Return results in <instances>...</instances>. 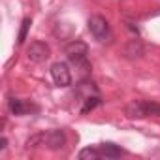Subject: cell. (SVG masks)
<instances>
[{"label": "cell", "instance_id": "6da1fadb", "mask_svg": "<svg viewBox=\"0 0 160 160\" xmlns=\"http://www.w3.org/2000/svg\"><path fill=\"white\" fill-rule=\"evenodd\" d=\"M87 53H89V47L85 42L81 40H73L70 43H66L64 47V55L68 57V60L75 66H85V68H91L89 62H87Z\"/></svg>", "mask_w": 160, "mask_h": 160}, {"label": "cell", "instance_id": "7a4b0ae2", "mask_svg": "<svg viewBox=\"0 0 160 160\" xmlns=\"http://www.w3.org/2000/svg\"><path fill=\"white\" fill-rule=\"evenodd\" d=\"M87 25H89L91 34L98 42H106V40L111 38V28H109V23L106 21V17H102V15H91L89 21H87Z\"/></svg>", "mask_w": 160, "mask_h": 160}, {"label": "cell", "instance_id": "3957f363", "mask_svg": "<svg viewBox=\"0 0 160 160\" xmlns=\"http://www.w3.org/2000/svg\"><path fill=\"white\" fill-rule=\"evenodd\" d=\"M49 55H51V49H49V45L43 43V42H32V43L28 45V49H27V58H28L30 62H36V64L47 60Z\"/></svg>", "mask_w": 160, "mask_h": 160}, {"label": "cell", "instance_id": "277c9868", "mask_svg": "<svg viewBox=\"0 0 160 160\" xmlns=\"http://www.w3.org/2000/svg\"><path fill=\"white\" fill-rule=\"evenodd\" d=\"M51 77H53L55 85H58V87H68V85L72 83L70 68H68V64H64V62H55V64L51 66Z\"/></svg>", "mask_w": 160, "mask_h": 160}, {"label": "cell", "instance_id": "5b68a950", "mask_svg": "<svg viewBox=\"0 0 160 160\" xmlns=\"http://www.w3.org/2000/svg\"><path fill=\"white\" fill-rule=\"evenodd\" d=\"M64 143H66V134H64L62 130H51V132L45 134V141H43V145H45L47 149H51V151H58V149L64 147Z\"/></svg>", "mask_w": 160, "mask_h": 160}, {"label": "cell", "instance_id": "8992f818", "mask_svg": "<svg viewBox=\"0 0 160 160\" xmlns=\"http://www.w3.org/2000/svg\"><path fill=\"white\" fill-rule=\"evenodd\" d=\"M124 113H126V117H130V119H145V117H149V115H147L145 102H141V100L130 102V104L124 108Z\"/></svg>", "mask_w": 160, "mask_h": 160}, {"label": "cell", "instance_id": "52a82bcc", "mask_svg": "<svg viewBox=\"0 0 160 160\" xmlns=\"http://www.w3.org/2000/svg\"><path fill=\"white\" fill-rule=\"evenodd\" d=\"M122 51H124V57H126V58H141L143 53H145L143 43H141L139 40H130V42L124 45Z\"/></svg>", "mask_w": 160, "mask_h": 160}, {"label": "cell", "instance_id": "ba28073f", "mask_svg": "<svg viewBox=\"0 0 160 160\" xmlns=\"http://www.w3.org/2000/svg\"><path fill=\"white\" fill-rule=\"evenodd\" d=\"M100 152H102V156H106V158H117V156H121L122 154V149L121 147H117L115 143H102L100 147Z\"/></svg>", "mask_w": 160, "mask_h": 160}, {"label": "cell", "instance_id": "9c48e42d", "mask_svg": "<svg viewBox=\"0 0 160 160\" xmlns=\"http://www.w3.org/2000/svg\"><path fill=\"white\" fill-rule=\"evenodd\" d=\"M10 109H12L13 115H25L27 111H30V106H28L25 100L12 98V100H10Z\"/></svg>", "mask_w": 160, "mask_h": 160}, {"label": "cell", "instance_id": "30bf717a", "mask_svg": "<svg viewBox=\"0 0 160 160\" xmlns=\"http://www.w3.org/2000/svg\"><path fill=\"white\" fill-rule=\"evenodd\" d=\"M100 156H102V152L98 147H85L79 151V158L81 160H98Z\"/></svg>", "mask_w": 160, "mask_h": 160}, {"label": "cell", "instance_id": "8fae6325", "mask_svg": "<svg viewBox=\"0 0 160 160\" xmlns=\"http://www.w3.org/2000/svg\"><path fill=\"white\" fill-rule=\"evenodd\" d=\"M98 104H100V98H98V94H92V96L85 98V106L81 108V113H89V111H91V109H94Z\"/></svg>", "mask_w": 160, "mask_h": 160}, {"label": "cell", "instance_id": "7c38bea8", "mask_svg": "<svg viewBox=\"0 0 160 160\" xmlns=\"http://www.w3.org/2000/svg\"><path fill=\"white\" fill-rule=\"evenodd\" d=\"M30 25H32V21L27 17V19H23V23H21V30H19V43H25V40H27V34H28V28H30Z\"/></svg>", "mask_w": 160, "mask_h": 160}, {"label": "cell", "instance_id": "4fadbf2b", "mask_svg": "<svg viewBox=\"0 0 160 160\" xmlns=\"http://www.w3.org/2000/svg\"><path fill=\"white\" fill-rule=\"evenodd\" d=\"M43 141H45V134H36V136L28 138L27 147H38V145H43Z\"/></svg>", "mask_w": 160, "mask_h": 160}, {"label": "cell", "instance_id": "5bb4252c", "mask_svg": "<svg viewBox=\"0 0 160 160\" xmlns=\"http://www.w3.org/2000/svg\"><path fill=\"white\" fill-rule=\"evenodd\" d=\"M145 108H147V115L160 117V104H156V102H145Z\"/></svg>", "mask_w": 160, "mask_h": 160}, {"label": "cell", "instance_id": "9a60e30c", "mask_svg": "<svg viewBox=\"0 0 160 160\" xmlns=\"http://www.w3.org/2000/svg\"><path fill=\"white\" fill-rule=\"evenodd\" d=\"M6 147H8V139H6V138H2V139H0V149L4 151Z\"/></svg>", "mask_w": 160, "mask_h": 160}]
</instances>
